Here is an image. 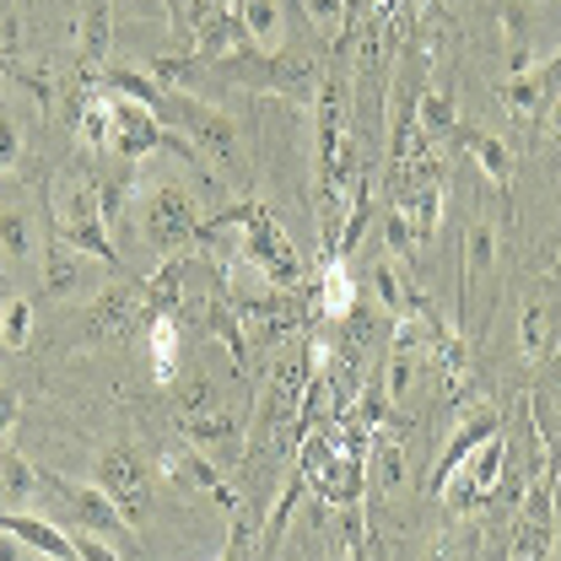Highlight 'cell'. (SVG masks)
Segmentation results:
<instances>
[{
	"label": "cell",
	"mask_w": 561,
	"mask_h": 561,
	"mask_svg": "<svg viewBox=\"0 0 561 561\" xmlns=\"http://www.w3.org/2000/svg\"><path fill=\"white\" fill-rule=\"evenodd\" d=\"M16 421V394H0V448H5V432Z\"/></svg>",
	"instance_id": "f546056e"
},
{
	"label": "cell",
	"mask_w": 561,
	"mask_h": 561,
	"mask_svg": "<svg viewBox=\"0 0 561 561\" xmlns=\"http://www.w3.org/2000/svg\"><path fill=\"white\" fill-rule=\"evenodd\" d=\"M157 119H173L184 136L195 140L201 151H210L227 173H243V146H238V125L221 114V108H210V103H195V98H162V108H157Z\"/></svg>",
	"instance_id": "7a4b0ae2"
},
{
	"label": "cell",
	"mask_w": 561,
	"mask_h": 561,
	"mask_svg": "<svg viewBox=\"0 0 561 561\" xmlns=\"http://www.w3.org/2000/svg\"><path fill=\"white\" fill-rule=\"evenodd\" d=\"M496 271V227L491 221H470L465 232V280H459V313H470L476 286Z\"/></svg>",
	"instance_id": "5b68a950"
},
{
	"label": "cell",
	"mask_w": 561,
	"mask_h": 561,
	"mask_svg": "<svg viewBox=\"0 0 561 561\" xmlns=\"http://www.w3.org/2000/svg\"><path fill=\"white\" fill-rule=\"evenodd\" d=\"M540 87H546V98H557V92H561V49L546 60V70H540Z\"/></svg>",
	"instance_id": "f1b7e54d"
},
{
	"label": "cell",
	"mask_w": 561,
	"mask_h": 561,
	"mask_svg": "<svg viewBox=\"0 0 561 561\" xmlns=\"http://www.w3.org/2000/svg\"><path fill=\"white\" fill-rule=\"evenodd\" d=\"M157 373L173 378V330L168 324H157Z\"/></svg>",
	"instance_id": "484cf974"
},
{
	"label": "cell",
	"mask_w": 561,
	"mask_h": 561,
	"mask_svg": "<svg viewBox=\"0 0 561 561\" xmlns=\"http://www.w3.org/2000/svg\"><path fill=\"white\" fill-rule=\"evenodd\" d=\"M238 33L249 38L254 55L280 49V0H238Z\"/></svg>",
	"instance_id": "52a82bcc"
},
{
	"label": "cell",
	"mask_w": 561,
	"mask_h": 561,
	"mask_svg": "<svg viewBox=\"0 0 561 561\" xmlns=\"http://www.w3.org/2000/svg\"><path fill=\"white\" fill-rule=\"evenodd\" d=\"M195 221H201V210L179 184H151L140 195V227H146V243H157V249L184 243L195 232Z\"/></svg>",
	"instance_id": "3957f363"
},
{
	"label": "cell",
	"mask_w": 561,
	"mask_h": 561,
	"mask_svg": "<svg viewBox=\"0 0 561 561\" xmlns=\"http://www.w3.org/2000/svg\"><path fill=\"white\" fill-rule=\"evenodd\" d=\"M551 140L561 146V92H557V114H551Z\"/></svg>",
	"instance_id": "4dcf8cb0"
},
{
	"label": "cell",
	"mask_w": 561,
	"mask_h": 561,
	"mask_svg": "<svg viewBox=\"0 0 561 561\" xmlns=\"http://www.w3.org/2000/svg\"><path fill=\"white\" fill-rule=\"evenodd\" d=\"M0 313H5V308H0Z\"/></svg>",
	"instance_id": "d6a6232c"
},
{
	"label": "cell",
	"mask_w": 561,
	"mask_h": 561,
	"mask_svg": "<svg viewBox=\"0 0 561 561\" xmlns=\"http://www.w3.org/2000/svg\"><path fill=\"white\" fill-rule=\"evenodd\" d=\"M92 481L108 491V496L125 507V518L136 524L140 502H146V486H151V465L140 459L136 448H103L98 465H92Z\"/></svg>",
	"instance_id": "277c9868"
},
{
	"label": "cell",
	"mask_w": 561,
	"mask_h": 561,
	"mask_svg": "<svg viewBox=\"0 0 561 561\" xmlns=\"http://www.w3.org/2000/svg\"><path fill=\"white\" fill-rule=\"evenodd\" d=\"M70 551H76V561H125L114 540H103V535H87V529H70Z\"/></svg>",
	"instance_id": "44dd1931"
},
{
	"label": "cell",
	"mask_w": 561,
	"mask_h": 561,
	"mask_svg": "<svg viewBox=\"0 0 561 561\" xmlns=\"http://www.w3.org/2000/svg\"><path fill=\"white\" fill-rule=\"evenodd\" d=\"M502 103H507V114L529 119V114L546 103V87H540V76H535V70H529V76H507V81H502Z\"/></svg>",
	"instance_id": "2e32d148"
},
{
	"label": "cell",
	"mask_w": 561,
	"mask_h": 561,
	"mask_svg": "<svg viewBox=\"0 0 561 561\" xmlns=\"http://www.w3.org/2000/svg\"><path fill=\"white\" fill-rule=\"evenodd\" d=\"M465 146L476 151V162L486 168V179H496V190H507V184H513V151H507V146H502L496 136L470 130V136H465Z\"/></svg>",
	"instance_id": "7c38bea8"
},
{
	"label": "cell",
	"mask_w": 561,
	"mask_h": 561,
	"mask_svg": "<svg viewBox=\"0 0 561 561\" xmlns=\"http://www.w3.org/2000/svg\"><path fill=\"white\" fill-rule=\"evenodd\" d=\"M491 437H496V416L470 421V426H465V432H459V437L448 443V454L437 459V470H432V491L448 486V476H454V470H459V465L470 459V448H481V443H491Z\"/></svg>",
	"instance_id": "30bf717a"
},
{
	"label": "cell",
	"mask_w": 561,
	"mask_h": 561,
	"mask_svg": "<svg viewBox=\"0 0 561 561\" xmlns=\"http://www.w3.org/2000/svg\"><path fill=\"white\" fill-rule=\"evenodd\" d=\"M0 529H5V535H16L22 546H33L44 561H76L70 535L66 529H55L49 518H33V513H0Z\"/></svg>",
	"instance_id": "8992f818"
},
{
	"label": "cell",
	"mask_w": 561,
	"mask_h": 561,
	"mask_svg": "<svg viewBox=\"0 0 561 561\" xmlns=\"http://www.w3.org/2000/svg\"><path fill=\"white\" fill-rule=\"evenodd\" d=\"M22 162V136H16V125L0 114V173H11Z\"/></svg>",
	"instance_id": "603a6c76"
},
{
	"label": "cell",
	"mask_w": 561,
	"mask_h": 561,
	"mask_svg": "<svg viewBox=\"0 0 561 561\" xmlns=\"http://www.w3.org/2000/svg\"><path fill=\"white\" fill-rule=\"evenodd\" d=\"M302 5V22H313L319 38H335L346 27V0H297Z\"/></svg>",
	"instance_id": "ac0fdd59"
},
{
	"label": "cell",
	"mask_w": 561,
	"mask_h": 561,
	"mask_svg": "<svg viewBox=\"0 0 561 561\" xmlns=\"http://www.w3.org/2000/svg\"><path fill=\"white\" fill-rule=\"evenodd\" d=\"M405 383H411V362H405V356H394V362H389V400H400V394H405Z\"/></svg>",
	"instance_id": "83f0119b"
},
{
	"label": "cell",
	"mask_w": 561,
	"mask_h": 561,
	"mask_svg": "<svg viewBox=\"0 0 561 561\" xmlns=\"http://www.w3.org/2000/svg\"><path fill=\"white\" fill-rule=\"evenodd\" d=\"M416 119H421V130H426V136H454V130H459V108H454V98H448V92H421Z\"/></svg>",
	"instance_id": "9a60e30c"
},
{
	"label": "cell",
	"mask_w": 561,
	"mask_h": 561,
	"mask_svg": "<svg viewBox=\"0 0 561 561\" xmlns=\"http://www.w3.org/2000/svg\"><path fill=\"white\" fill-rule=\"evenodd\" d=\"M383 232H389V249H394V254H411V249H416V227L405 221V210H389Z\"/></svg>",
	"instance_id": "7402d4cb"
},
{
	"label": "cell",
	"mask_w": 561,
	"mask_h": 561,
	"mask_svg": "<svg viewBox=\"0 0 561 561\" xmlns=\"http://www.w3.org/2000/svg\"><path fill=\"white\" fill-rule=\"evenodd\" d=\"M114 5V16L119 22H136V16H168V5L162 0H108Z\"/></svg>",
	"instance_id": "d4e9b609"
},
{
	"label": "cell",
	"mask_w": 561,
	"mask_h": 561,
	"mask_svg": "<svg viewBox=\"0 0 561 561\" xmlns=\"http://www.w3.org/2000/svg\"><path fill=\"white\" fill-rule=\"evenodd\" d=\"M0 254L11 265H22V260L38 254V221H33V210L22 206V201H0Z\"/></svg>",
	"instance_id": "ba28073f"
},
{
	"label": "cell",
	"mask_w": 561,
	"mask_h": 561,
	"mask_svg": "<svg viewBox=\"0 0 561 561\" xmlns=\"http://www.w3.org/2000/svg\"><path fill=\"white\" fill-rule=\"evenodd\" d=\"M168 470H173V476H184V481H195V486L216 491L221 502H232V496L221 491V476H216V465H210V459L201 454V448H195V454H173V459H168Z\"/></svg>",
	"instance_id": "e0dca14e"
},
{
	"label": "cell",
	"mask_w": 561,
	"mask_h": 561,
	"mask_svg": "<svg viewBox=\"0 0 561 561\" xmlns=\"http://www.w3.org/2000/svg\"><path fill=\"white\" fill-rule=\"evenodd\" d=\"M373 291H378V302H383V308H389L394 319H405V313L416 308V297H411V286L400 280V271H394L389 260H378V265H373Z\"/></svg>",
	"instance_id": "4fadbf2b"
},
{
	"label": "cell",
	"mask_w": 561,
	"mask_h": 561,
	"mask_svg": "<svg viewBox=\"0 0 561 561\" xmlns=\"http://www.w3.org/2000/svg\"><path fill=\"white\" fill-rule=\"evenodd\" d=\"M459 470H465L459 502H481V491H486L491 481L502 476V443H496V437H491V443H481V448H476V454H470ZM459 470H454V476H459Z\"/></svg>",
	"instance_id": "8fae6325"
},
{
	"label": "cell",
	"mask_w": 561,
	"mask_h": 561,
	"mask_svg": "<svg viewBox=\"0 0 561 561\" xmlns=\"http://www.w3.org/2000/svg\"><path fill=\"white\" fill-rule=\"evenodd\" d=\"M400 476H405V465H400V448H389V443H383V448H378V486L394 491V486H400Z\"/></svg>",
	"instance_id": "cb8c5ba5"
},
{
	"label": "cell",
	"mask_w": 561,
	"mask_h": 561,
	"mask_svg": "<svg viewBox=\"0 0 561 561\" xmlns=\"http://www.w3.org/2000/svg\"><path fill=\"white\" fill-rule=\"evenodd\" d=\"M0 561H38V551H33V546H22L16 535H5V529H0Z\"/></svg>",
	"instance_id": "4316f807"
},
{
	"label": "cell",
	"mask_w": 561,
	"mask_h": 561,
	"mask_svg": "<svg viewBox=\"0 0 561 561\" xmlns=\"http://www.w3.org/2000/svg\"><path fill=\"white\" fill-rule=\"evenodd\" d=\"M557 561H561V486H557Z\"/></svg>",
	"instance_id": "1f68e13d"
},
{
	"label": "cell",
	"mask_w": 561,
	"mask_h": 561,
	"mask_svg": "<svg viewBox=\"0 0 561 561\" xmlns=\"http://www.w3.org/2000/svg\"><path fill=\"white\" fill-rule=\"evenodd\" d=\"M44 491H55V502L66 507V518L87 535H103L114 540L119 551H136V524L125 518V507L98 486V481H60V476H44Z\"/></svg>",
	"instance_id": "6da1fadb"
},
{
	"label": "cell",
	"mask_w": 561,
	"mask_h": 561,
	"mask_svg": "<svg viewBox=\"0 0 561 561\" xmlns=\"http://www.w3.org/2000/svg\"><path fill=\"white\" fill-rule=\"evenodd\" d=\"M38 491H44V476L33 470V459L22 448H0V496L16 502V507H27Z\"/></svg>",
	"instance_id": "9c48e42d"
},
{
	"label": "cell",
	"mask_w": 561,
	"mask_h": 561,
	"mask_svg": "<svg viewBox=\"0 0 561 561\" xmlns=\"http://www.w3.org/2000/svg\"><path fill=\"white\" fill-rule=\"evenodd\" d=\"M184 432H190V443H195V448H221V443H232V437H238V421L216 416V411H190V416H184Z\"/></svg>",
	"instance_id": "5bb4252c"
},
{
	"label": "cell",
	"mask_w": 561,
	"mask_h": 561,
	"mask_svg": "<svg viewBox=\"0 0 561 561\" xmlns=\"http://www.w3.org/2000/svg\"><path fill=\"white\" fill-rule=\"evenodd\" d=\"M27 335H33V308L16 297V302H5V313H0V346L22 351L27 346Z\"/></svg>",
	"instance_id": "d6986e66"
},
{
	"label": "cell",
	"mask_w": 561,
	"mask_h": 561,
	"mask_svg": "<svg viewBox=\"0 0 561 561\" xmlns=\"http://www.w3.org/2000/svg\"><path fill=\"white\" fill-rule=\"evenodd\" d=\"M546 335H551V319H546V308H540V302H529V308H524V319H518V351L535 362V356L546 351Z\"/></svg>",
	"instance_id": "ffe728a7"
}]
</instances>
